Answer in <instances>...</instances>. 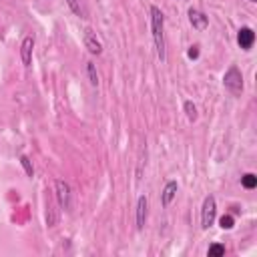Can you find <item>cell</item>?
Returning <instances> with one entry per match:
<instances>
[{
  "label": "cell",
  "mask_w": 257,
  "mask_h": 257,
  "mask_svg": "<svg viewBox=\"0 0 257 257\" xmlns=\"http://www.w3.org/2000/svg\"><path fill=\"white\" fill-rule=\"evenodd\" d=\"M151 14V32H153V42H155V52L161 62H167V44H165V14L159 6L151 4L149 6Z\"/></svg>",
  "instance_id": "1"
},
{
  "label": "cell",
  "mask_w": 257,
  "mask_h": 257,
  "mask_svg": "<svg viewBox=\"0 0 257 257\" xmlns=\"http://www.w3.org/2000/svg\"><path fill=\"white\" fill-rule=\"evenodd\" d=\"M223 86H225V90L231 92L233 96H241V92H243V74H241L239 66L231 64V66L225 70V74H223Z\"/></svg>",
  "instance_id": "2"
},
{
  "label": "cell",
  "mask_w": 257,
  "mask_h": 257,
  "mask_svg": "<svg viewBox=\"0 0 257 257\" xmlns=\"http://www.w3.org/2000/svg\"><path fill=\"white\" fill-rule=\"evenodd\" d=\"M215 217H217V201L213 195H207L203 199V205H201V227L203 229L213 227Z\"/></svg>",
  "instance_id": "3"
},
{
  "label": "cell",
  "mask_w": 257,
  "mask_h": 257,
  "mask_svg": "<svg viewBox=\"0 0 257 257\" xmlns=\"http://www.w3.org/2000/svg\"><path fill=\"white\" fill-rule=\"evenodd\" d=\"M54 195H56V201H58V207L62 211H70L72 207V191H70V185L62 179H56L54 181Z\"/></svg>",
  "instance_id": "4"
},
{
  "label": "cell",
  "mask_w": 257,
  "mask_h": 257,
  "mask_svg": "<svg viewBox=\"0 0 257 257\" xmlns=\"http://www.w3.org/2000/svg\"><path fill=\"white\" fill-rule=\"evenodd\" d=\"M237 44L241 50H251L255 44V30L251 26H241L237 30Z\"/></svg>",
  "instance_id": "5"
},
{
  "label": "cell",
  "mask_w": 257,
  "mask_h": 257,
  "mask_svg": "<svg viewBox=\"0 0 257 257\" xmlns=\"http://www.w3.org/2000/svg\"><path fill=\"white\" fill-rule=\"evenodd\" d=\"M187 14H189V22H191V26H193L195 30L203 32V30L209 28V16H207L205 12H201L199 8H189Z\"/></svg>",
  "instance_id": "6"
},
{
  "label": "cell",
  "mask_w": 257,
  "mask_h": 257,
  "mask_svg": "<svg viewBox=\"0 0 257 257\" xmlns=\"http://www.w3.org/2000/svg\"><path fill=\"white\" fill-rule=\"evenodd\" d=\"M32 50H34V36L28 34L20 42V58H22V64L24 66H30L32 64Z\"/></svg>",
  "instance_id": "7"
},
{
  "label": "cell",
  "mask_w": 257,
  "mask_h": 257,
  "mask_svg": "<svg viewBox=\"0 0 257 257\" xmlns=\"http://www.w3.org/2000/svg\"><path fill=\"white\" fill-rule=\"evenodd\" d=\"M147 215H149V199H147V195H141L137 199V229L139 231L145 229Z\"/></svg>",
  "instance_id": "8"
},
{
  "label": "cell",
  "mask_w": 257,
  "mask_h": 257,
  "mask_svg": "<svg viewBox=\"0 0 257 257\" xmlns=\"http://www.w3.org/2000/svg\"><path fill=\"white\" fill-rule=\"evenodd\" d=\"M82 40H84V46H86V50H88L90 54H96V56H98V54L102 52V44H100V40L96 38V32H92L90 28L84 30V38H82Z\"/></svg>",
  "instance_id": "9"
},
{
  "label": "cell",
  "mask_w": 257,
  "mask_h": 257,
  "mask_svg": "<svg viewBox=\"0 0 257 257\" xmlns=\"http://www.w3.org/2000/svg\"><path fill=\"white\" fill-rule=\"evenodd\" d=\"M177 191H179V183L177 181H167L163 191H161V205L169 207L173 203V199L177 197Z\"/></svg>",
  "instance_id": "10"
},
{
  "label": "cell",
  "mask_w": 257,
  "mask_h": 257,
  "mask_svg": "<svg viewBox=\"0 0 257 257\" xmlns=\"http://www.w3.org/2000/svg\"><path fill=\"white\" fill-rule=\"evenodd\" d=\"M183 110H185V114H187V118H189L191 122L197 120V106H195L193 100H185V102H183Z\"/></svg>",
  "instance_id": "11"
},
{
  "label": "cell",
  "mask_w": 257,
  "mask_h": 257,
  "mask_svg": "<svg viewBox=\"0 0 257 257\" xmlns=\"http://www.w3.org/2000/svg\"><path fill=\"white\" fill-rule=\"evenodd\" d=\"M241 185L245 187V189H255L257 187V175L255 173H245L243 177H241Z\"/></svg>",
  "instance_id": "12"
},
{
  "label": "cell",
  "mask_w": 257,
  "mask_h": 257,
  "mask_svg": "<svg viewBox=\"0 0 257 257\" xmlns=\"http://www.w3.org/2000/svg\"><path fill=\"white\" fill-rule=\"evenodd\" d=\"M86 74H88V82L92 86H98V74H96V68H94V62H86Z\"/></svg>",
  "instance_id": "13"
},
{
  "label": "cell",
  "mask_w": 257,
  "mask_h": 257,
  "mask_svg": "<svg viewBox=\"0 0 257 257\" xmlns=\"http://www.w3.org/2000/svg\"><path fill=\"white\" fill-rule=\"evenodd\" d=\"M207 255H209V257H221V255H225V245H223V243H213V245H209Z\"/></svg>",
  "instance_id": "14"
},
{
  "label": "cell",
  "mask_w": 257,
  "mask_h": 257,
  "mask_svg": "<svg viewBox=\"0 0 257 257\" xmlns=\"http://www.w3.org/2000/svg\"><path fill=\"white\" fill-rule=\"evenodd\" d=\"M219 227L225 229V231H231V229L235 227V217H233V215H223V217L219 219Z\"/></svg>",
  "instance_id": "15"
},
{
  "label": "cell",
  "mask_w": 257,
  "mask_h": 257,
  "mask_svg": "<svg viewBox=\"0 0 257 257\" xmlns=\"http://www.w3.org/2000/svg\"><path fill=\"white\" fill-rule=\"evenodd\" d=\"M66 4H68V8L76 14V16H80V18H86L84 16V10H82V4H80V0H66Z\"/></svg>",
  "instance_id": "16"
},
{
  "label": "cell",
  "mask_w": 257,
  "mask_h": 257,
  "mask_svg": "<svg viewBox=\"0 0 257 257\" xmlns=\"http://www.w3.org/2000/svg\"><path fill=\"white\" fill-rule=\"evenodd\" d=\"M20 165L24 167V173H26L28 177H32V175H34V167H32V161H30L26 155H20Z\"/></svg>",
  "instance_id": "17"
},
{
  "label": "cell",
  "mask_w": 257,
  "mask_h": 257,
  "mask_svg": "<svg viewBox=\"0 0 257 257\" xmlns=\"http://www.w3.org/2000/svg\"><path fill=\"white\" fill-rule=\"evenodd\" d=\"M187 56H189L191 60H197V58H199V46H197V44H195V46H189Z\"/></svg>",
  "instance_id": "18"
},
{
  "label": "cell",
  "mask_w": 257,
  "mask_h": 257,
  "mask_svg": "<svg viewBox=\"0 0 257 257\" xmlns=\"http://www.w3.org/2000/svg\"><path fill=\"white\" fill-rule=\"evenodd\" d=\"M247 2H257V0H247Z\"/></svg>",
  "instance_id": "19"
},
{
  "label": "cell",
  "mask_w": 257,
  "mask_h": 257,
  "mask_svg": "<svg viewBox=\"0 0 257 257\" xmlns=\"http://www.w3.org/2000/svg\"><path fill=\"white\" fill-rule=\"evenodd\" d=\"M185 2H189V0H185Z\"/></svg>",
  "instance_id": "20"
}]
</instances>
